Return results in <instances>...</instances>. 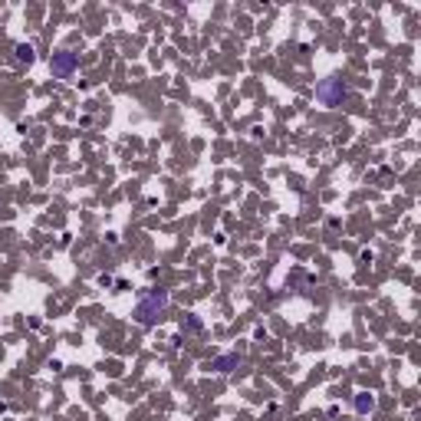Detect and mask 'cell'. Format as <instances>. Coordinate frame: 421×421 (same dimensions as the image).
Segmentation results:
<instances>
[{
  "label": "cell",
  "mask_w": 421,
  "mask_h": 421,
  "mask_svg": "<svg viewBox=\"0 0 421 421\" xmlns=\"http://www.w3.org/2000/svg\"><path fill=\"white\" fill-rule=\"evenodd\" d=\"M165 303H168V293H158V290H155V293H148V296L138 303V310H135L138 322H152L158 310H165Z\"/></svg>",
  "instance_id": "1"
},
{
  "label": "cell",
  "mask_w": 421,
  "mask_h": 421,
  "mask_svg": "<svg viewBox=\"0 0 421 421\" xmlns=\"http://www.w3.org/2000/svg\"><path fill=\"white\" fill-rule=\"evenodd\" d=\"M76 66H79L76 53H56L53 59H50V69H53V76H56V79H69Z\"/></svg>",
  "instance_id": "2"
},
{
  "label": "cell",
  "mask_w": 421,
  "mask_h": 421,
  "mask_svg": "<svg viewBox=\"0 0 421 421\" xmlns=\"http://www.w3.org/2000/svg\"><path fill=\"white\" fill-rule=\"evenodd\" d=\"M339 96H342L339 82H326V86H319V99L326 105H336V102H339Z\"/></svg>",
  "instance_id": "3"
},
{
  "label": "cell",
  "mask_w": 421,
  "mask_h": 421,
  "mask_svg": "<svg viewBox=\"0 0 421 421\" xmlns=\"http://www.w3.org/2000/svg\"><path fill=\"white\" fill-rule=\"evenodd\" d=\"M17 53H20V59H26V63H30V59H33V50H30V46H20V50H17Z\"/></svg>",
  "instance_id": "4"
}]
</instances>
